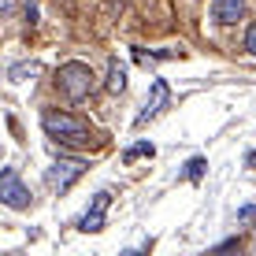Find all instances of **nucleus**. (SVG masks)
Returning a JSON list of instances; mask_svg holds the SVG:
<instances>
[{"label": "nucleus", "mask_w": 256, "mask_h": 256, "mask_svg": "<svg viewBox=\"0 0 256 256\" xmlns=\"http://www.w3.org/2000/svg\"><path fill=\"white\" fill-rule=\"evenodd\" d=\"M0 204H8L15 212L30 208V190L22 186V178H19L15 167H4V171H0Z\"/></svg>", "instance_id": "7ed1b4c3"}, {"label": "nucleus", "mask_w": 256, "mask_h": 256, "mask_svg": "<svg viewBox=\"0 0 256 256\" xmlns=\"http://www.w3.org/2000/svg\"><path fill=\"white\" fill-rule=\"evenodd\" d=\"M204 167H208V160H200V156H197V160H190V164H186V178L197 182L200 174H204Z\"/></svg>", "instance_id": "9d476101"}, {"label": "nucleus", "mask_w": 256, "mask_h": 256, "mask_svg": "<svg viewBox=\"0 0 256 256\" xmlns=\"http://www.w3.org/2000/svg\"><path fill=\"white\" fill-rule=\"evenodd\" d=\"M245 48L256 56V26H249V30H245Z\"/></svg>", "instance_id": "f8f14e48"}, {"label": "nucleus", "mask_w": 256, "mask_h": 256, "mask_svg": "<svg viewBox=\"0 0 256 256\" xmlns=\"http://www.w3.org/2000/svg\"><path fill=\"white\" fill-rule=\"evenodd\" d=\"M152 152H156V148L148 145V141H138L134 148H126V156H122V160H126V164H134V160H141V156H152Z\"/></svg>", "instance_id": "1a4fd4ad"}, {"label": "nucleus", "mask_w": 256, "mask_h": 256, "mask_svg": "<svg viewBox=\"0 0 256 256\" xmlns=\"http://www.w3.org/2000/svg\"><path fill=\"white\" fill-rule=\"evenodd\" d=\"M12 8H15V0H0V15H8Z\"/></svg>", "instance_id": "4468645a"}, {"label": "nucleus", "mask_w": 256, "mask_h": 256, "mask_svg": "<svg viewBox=\"0 0 256 256\" xmlns=\"http://www.w3.org/2000/svg\"><path fill=\"white\" fill-rule=\"evenodd\" d=\"M122 256H141V252H138V249H126V252H122Z\"/></svg>", "instance_id": "dca6fc26"}, {"label": "nucleus", "mask_w": 256, "mask_h": 256, "mask_svg": "<svg viewBox=\"0 0 256 256\" xmlns=\"http://www.w3.org/2000/svg\"><path fill=\"white\" fill-rule=\"evenodd\" d=\"M242 15H245V0H216L212 4V19L219 26H234Z\"/></svg>", "instance_id": "0eeeda50"}, {"label": "nucleus", "mask_w": 256, "mask_h": 256, "mask_svg": "<svg viewBox=\"0 0 256 256\" xmlns=\"http://www.w3.org/2000/svg\"><path fill=\"white\" fill-rule=\"evenodd\" d=\"M245 164H249V167H252V171H256V148H252V152H249V156H245Z\"/></svg>", "instance_id": "2eb2a0df"}, {"label": "nucleus", "mask_w": 256, "mask_h": 256, "mask_svg": "<svg viewBox=\"0 0 256 256\" xmlns=\"http://www.w3.org/2000/svg\"><path fill=\"white\" fill-rule=\"evenodd\" d=\"M41 126H45V134L56 138L60 145H90L93 141L90 122L70 116V112H45V116H41Z\"/></svg>", "instance_id": "f257e3e1"}, {"label": "nucleus", "mask_w": 256, "mask_h": 256, "mask_svg": "<svg viewBox=\"0 0 256 256\" xmlns=\"http://www.w3.org/2000/svg\"><path fill=\"white\" fill-rule=\"evenodd\" d=\"M82 171H86V164H82V160H60V164H52V167H48V186H52V190H60V193H67L78 178H82Z\"/></svg>", "instance_id": "39448f33"}, {"label": "nucleus", "mask_w": 256, "mask_h": 256, "mask_svg": "<svg viewBox=\"0 0 256 256\" xmlns=\"http://www.w3.org/2000/svg\"><path fill=\"white\" fill-rule=\"evenodd\" d=\"M108 204H112V193H108V190H100V193L93 197V204L86 208V216L78 219V230H86V234L104 230V223H108Z\"/></svg>", "instance_id": "20e7f679"}, {"label": "nucleus", "mask_w": 256, "mask_h": 256, "mask_svg": "<svg viewBox=\"0 0 256 256\" xmlns=\"http://www.w3.org/2000/svg\"><path fill=\"white\" fill-rule=\"evenodd\" d=\"M56 90L64 93L67 100H82V96H90V90H93V70L86 64H78V60H70V64L60 67Z\"/></svg>", "instance_id": "f03ea898"}, {"label": "nucleus", "mask_w": 256, "mask_h": 256, "mask_svg": "<svg viewBox=\"0 0 256 256\" xmlns=\"http://www.w3.org/2000/svg\"><path fill=\"white\" fill-rule=\"evenodd\" d=\"M108 93H122L126 90V67L119 64V60H112V67H108Z\"/></svg>", "instance_id": "6e6552de"}, {"label": "nucleus", "mask_w": 256, "mask_h": 256, "mask_svg": "<svg viewBox=\"0 0 256 256\" xmlns=\"http://www.w3.org/2000/svg\"><path fill=\"white\" fill-rule=\"evenodd\" d=\"M167 100H171V90H167V82H164V78H156V82H152V96H148V100H145V108L138 112L134 126H145L148 119H156V116H160V112L167 108Z\"/></svg>", "instance_id": "423d86ee"}, {"label": "nucleus", "mask_w": 256, "mask_h": 256, "mask_svg": "<svg viewBox=\"0 0 256 256\" xmlns=\"http://www.w3.org/2000/svg\"><path fill=\"white\" fill-rule=\"evenodd\" d=\"M8 74H12V78H15V82H22V78H26V74H38V64H15L12 70H8Z\"/></svg>", "instance_id": "9b49d317"}, {"label": "nucleus", "mask_w": 256, "mask_h": 256, "mask_svg": "<svg viewBox=\"0 0 256 256\" xmlns=\"http://www.w3.org/2000/svg\"><path fill=\"white\" fill-rule=\"evenodd\" d=\"M238 219H242V223H249V219H256V208H252V204H245L242 212H238Z\"/></svg>", "instance_id": "ddd939ff"}]
</instances>
